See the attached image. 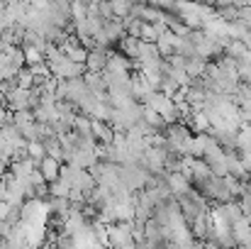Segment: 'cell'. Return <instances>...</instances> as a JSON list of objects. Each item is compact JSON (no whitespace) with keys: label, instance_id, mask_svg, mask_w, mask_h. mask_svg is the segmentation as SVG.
<instances>
[{"label":"cell","instance_id":"1","mask_svg":"<svg viewBox=\"0 0 251 249\" xmlns=\"http://www.w3.org/2000/svg\"><path fill=\"white\" fill-rule=\"evenodd\" d=\"M47 64H49V69H51V76H56V79H61V81H69V79H81L85 76V64H76V61H71L64 52H61V47L59 44H49V49H47Z\"/></svg>","mask_w":251,"mask_h":249},{"label":"cell","instance_id":"2","mask_svg":"<svg viewBox=\"0 0 251 249\" xmlns=\"http://www.w3.org/2000/svg\"><path fill=\"white\" fill-rule=\"evenodd\" d=\"M107 237H110V249L132 247L134 227H132V222H112V225H107Z\"/></svg>","mask_w":251,"mask_h":249},{"label":"cell","instance_id":"3","mask_svg":"<svg viewBox=\"0 0 251 249\" xmlns=\"http://www.w3.org/2000/svg\"><path fill=\"white\" fill-rule=\"evenodd\" d=\"M107 56H110V47L90 49V52H88V59H85V69L93 71V74H105V69H107Z\"/></svg>","mask_w":251,"mask_h":249},{"label":"cell","instance_id":"4","mask_svg":"<svg viewBox=\"0 0 251 249\" xmlns=\"http://www.w3.org/2000/svg\"><path fill=\"white\" fill-rule=\"evenodd\" d=\"M5 108L10 112H17V110H29V90L27 88H15L12 93L5 95Z\"/></svg>","mask_w":251,"mask_h":249},{"label":"cell","instance_id":"5","mask_svg":"<svg viewBox=\"0 0 251 249\" xmlns=\"http://www.w3.org/2000/svg\"><path fill=\"white\" fill-rule=\"evenodd\" d=\"M115 130L110 127V122H102V120H93V137L98 144H112L115 142Z\"/></svg>","mask_w":251,"mask_h":249},{"label":"cell","instance_id":"6","mask_svg":"<svg viewBox=\"0 0 251 249\" xmlns=\"http://www.w3.org/2000/svg\"><path fill=\"white\" fill-rule=\"evenodd\" d=\"M37 166H39V164H37L34 159H29V157H27V159L10 162V166H7V168H10V173H12L15 178H20V181H22V178H29V173H32Z\"/></svg>","mask_w":251,"mask_h":249},{"label":"cell","instance_id":"7","mask_svg":"<svg viewBox=\"0 0 251 249\" xmlns=\"http://www.w3.org/2000/svg\"><path fill=\"white\" fill-rule=\"evenodd\" d=\"M61 162H56V159H51V157H47V159H42L39 162V171L44 173V178L49 181V183H54V181H59V176H61Z\"/></svg>","mask_w":251,"mask_h":249},{"label":"cell","instance_id":"8","mask_svg":"<svg viewBox=\"0 0 251 249\" xmlns=\"http://www.w3.org/2000/svg\"><path fill=\"white\" fill-rule=\"evenodd\" d=\"M207 64H210V61H205L202 56L185 59V74H188V79H190V81H193V79H202L205 71H207Z\"/></svg>","mask_w":251,"mask_h":249},{"label":"cell","instance_id":"9","mask_svg":"<svg viewBox=\"0 0 251 249\" xmlns=\"http://www.w3.org/2000/svg\"><path fill=\"white\" fill-rule=\"evenodd\" d=\"M139 44H142V39H137V37H125L120 44H117V52H122L125 56H129L132 61H137V56H139Z\"/></svg>","mask_w":251,"mask_h":249},{"label":"cell","instance_id":"10","mask_svg":"<svg viewBox=\"0 0 251 249\" xmlns=\"http://www.w3.org/2000/svg\"><path fill=\"white\" fill-rule=\"evenodd\" d=\"M110 5H112V15L117 20H127L129 12H132V7H134L132 0H110Z\"/></svg>","mask_w":251,"mask_h":249},{"label":"cell","instance_id":"11","mask_svg":"<svg viewBox=\"0 0 251 249\" xmlns=\"http://www.w3.org/2000/svg\"><path fill=\"white\" fill-rule=\"evenodd\" d=\"M71 188H74V186H71L69 181H64V178L49 183V193H51L54 198H71Z\"/></svg>","mask_w":251,"mask_h":249},{"label":"cell","instance_id":"12","mask_svg":"<svg viewBox=\"0 0 251 249\" xmlns=\"http://www.w3.org/2000/svg\"><path fill=\"white\" fill-rule=\"evenodd\" d=\"M17 85H20V88H27V90L37 85V79H34V74H32L29 66L20 69V74H17Z\"/></svg>","mask_w":251,"mask_h":249},{"label":"cell","instance_id":"13","mask_svg":"<svg viewBox=\"0 0 251 249\" xmlns=\"http://www.w3.org/2000/svg\"><path fill=\"white\" fill-rule=\"evenodd\" d=\"M12 122H15V127H25V125H32L37 120H34L32 110H17V112H12Z\"/></svg>","mask_w":251,"mask_h":249},{"label":"cell","instance_id":"14","mask_svg":"<svg viewBox=\"0 0 251 249\" xmlns=\"http://www.w3.org/2000/svg\"><path fill=\"white\" fill-rule=\"evenodd\" d=\"M27 154H29V159H34L37 164H39L42 159H47V149H44L42 142H27Z\"/></svg>","mask_w":251,"mask_h":249},{"label":"cell","instance_id":"15","mask_svg":"<svg viewBox=\"0 0 251 249\" xmlns=\"http://www.w3.org/2000/svg\"><path fill=\"white\" fill-rule=\"evenodd\" d=\"M22 49H25L27 66H34V64H42V61H47V56H44L39 49H34V47H22Z\"/></svg>","mask_w":251,"mask_h":249},{"label":"cell","instance_id":"16","mask_svg":"<svg viewBox=\"0 0 251 249\" xmlns=\"http://www.w3.org/2000/svg\"><path fill=\"white\" fill-rule=\"evenodd\" d=\"M10 210H12V205L5 203V200H0V220H5V218L10 215Z\"/></svg>","mask_w":251,"mask_h":249},{"label":"cell","instance_id":"17","mask_svg":"<svg viewBox=\"0 0 251 249\" xmlns=\"http://www.w3.org/2000/svg\"><path fill=\"white\" fill-rule=\"evenodd\" d=\"M7 166H10V164H5V162H0V181L5 178V173H7Z\"/></svg>","mask_w":251,"mask_h":249},{"label":"cell","instance_id":"18","mask_svg":"<svg viewBox=\"0 0 251 249\" xmlns=\"http://www.w3.org/2000/svg\"><path fill=\"white\" fill-rule=\"evenodd\" d=\"M0 105H5V95L2 93H0Z\"/></svg>","mask_w":251,"mask_h":249},{"label":"cell","instance_id":"19","mask_svg":"<svg viewBox=\"0 0 251 249\" xmlns=\"http://www.w3.org/2000/svg\"><path fill=\"white\" fill-rule=\"evenodd\" d=\"M2 2H10V0H2Z\"/></svg>","mask_w":251,"mask_h":249}]
</instances>
